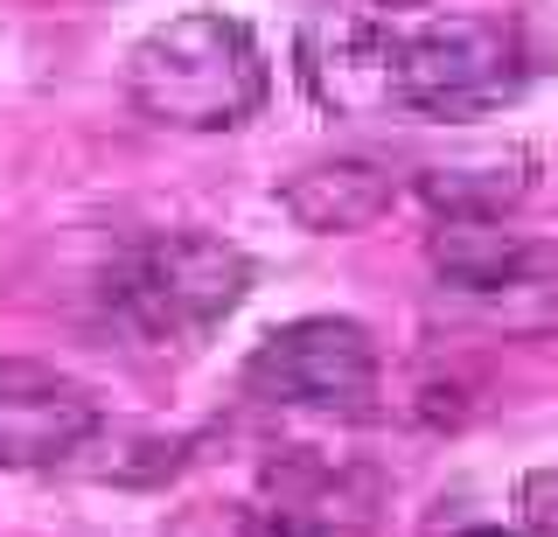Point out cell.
Segmentation results:
<instances>
[{"mask_svg":"<svg viewBox=\"0 0 558 537\" xmlns=\"http://www.w3.org/2000/svg\"><path fill=\"white\" fill-rule=\"evenodd\" d=\"M363 8H426V0H363Z\"/></svg>","mask_w":558,"mask_h":537,"instance_id":"cell-11","label":"cell"},{"mask_svg":"<svg viewBox=\"0 0 558 537\" xmlns=\"http://www.w3.org/2000/svg\"><path fill=\"white\" fill-rule=\"evenodd\" d=\"M384 475L371 461H336L314 447H287L258 467L238 510V537H377Z\"/></svg>","mask_w":558,"mask_h":537,"instance_id":"cell-5","label":"cell"},{"mask_svg":"<svg viewBox=\"0 0 558 537\" xmlns=\"http://www.w3.org/2000/svg\"><path fill=\"white\" fill-rule=\"evenodd\" d=\"M252 293V258L217 231H154L126 245L105 272L112 315L154 350H196Z\"/></svg>","mask_w":558,"mask_h":537,"instance_id":"cell-2","label":"cell"},{"mask_svg":"<svg viewBox=\"0 0 558 537\" xmlns=\"http://www.w3.org/2000/svg\"><path fill=\"white\" fill-rule=\"evenodd\" d=\"M531 182H537L531 147H482V154H461V161L418 168V203L440 223H502L531 196Z\"/></svg>","mask_w":558,"mask_h":537,"instance_id":"cell-8","label":"cell"},{"mask_svg":"<svg viewBox=\"0 0 558 537\" xmlns=\"http://www.w3.org/2000/svg\"><path fill=\"white\" fill-rule=\"evenodd\" d=\"M531 84V42L502 14H440L398 36V106L418 119H488Z\"/></svg>","mask_w":558,"mask_h":537,"instance_id":"cell-3","label":"cell"},{"mask_svg":"<svg viewBox=\"0 0 558 537\" xmlns=\"http://www.w3.org/2000/svg\"><path fill=\"white\" fill-rule=\"evenodd\" d=\"M105 432V405L57 363L0 356V467H63Z\"/></svg>","mask_w":558,"mask_h":537,"instance_id":"cell-6","label":"cell"},{"mask_svg":"<svg viewBox=\"0 0 558 537\" xmlns=\"http://www.w3.org/2000/svg\"><path fill=\"white\" fill-rule=\"evenodd\" d=\"M287 217L314 237H349V231H371V223L398 203L391 168L356 161V154H336V161H307L301 175H287L279 188Z\"/></svg>","mask_w":558,"mask_h":537,"instance_id":"cell-9","label":"cell"},{"mask_svg":"<svg viewBox=\"0 0 558 537\" xmlns=\"http://www.w3.org/2000/svg\"><path fill=\"white\" fill-rule=\"evenodd\" d=\"M398 36L377 8L328 14L301 28V84L322 112L336 119H371L398 106Z\"/></svg>","mask_w":558,"mask_h":537,"instance_id":"cell-7","label":"cell"},{"mask_svg":"<svg viewBox=\"0 0 558 537\" xmlns=\"http://www.w3.org/2000/svg\"><path fill=\"white\" fill-rule=\"evenodd\" d=\"M517 510L531 537H558V467H531L517 481Z\"/></svg>","mask_w":558,"mask_h":537,"instance_id":"cell-10","label":"cell"},{"mask_svg":"<svg viewBox=\"0 0 558 537\" xmlns=\"http://www.w3.org/2000/svg\"><path fill=\"white\" fill-rule=\"evenodd\" d=\"M272 91L258 36L223 8H189L147 28L126 57V98L154 126L174 133H231Z\"/></svg>","mask_w":558,"mask_h":537,"instance_id":"cell-1","label":"cell"},{"mask_svg":"<svg viewBox=\"0 0 558 537\" xmlns=\"http://www.w3.org/2000/svg\"><path fill=\"white\" fill-rule=\"evenodd\" d=\"M244 398L272 412H314V419L371 426L384 412V363L363 321L307 315L287 321L244 356Z\"/></svg>","mask_w":558,"mask_h":537,"instance_id":"cell-4","label":"cell"}]
</instances>
